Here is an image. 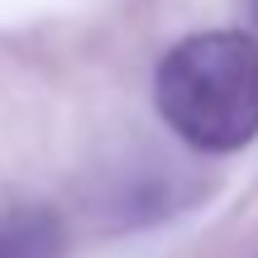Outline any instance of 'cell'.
I'll return each instance as SVG.
<instances>
[{"instance_id": "cell-1", "label": "cell", "mask_w": 258, "mask_h": 258, "mask_svg": "<svg viewBox=\"0 0 258 258\" xmlns=\"http://www.w3.org/2000/svg\"><path fill=\"white\" fill-rule=\"evenodd\" d=\"M158 110L177 139L234 153L258 134V38L234 29L191 34L158 62Z\"/></svg>"}, {"instance_id": "cell-2", "label": "cell", "mask_w": 258, "mask_h": 258, "mask_svg": "<svg viewBox=\"0 0 258 258\" xmlns=\"http://www.w3.org/2000/svg\"><path fill=\"white\" fill-rule=\"evenodd\" d=\"M249 5H253V19H258V0H249Z\"/></svg>"}]
</instances>
